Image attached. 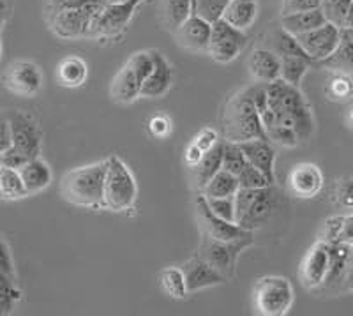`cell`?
<instances>
[{"label": "cell", "mask_w": 353, "mask_h": 316, "mask_svg": "<svg viewBox=\"0 0 353 316\" xmlns=\"http://www.w3.org/2000/svg\"><path fill=\"white\" fill-rule=\"evenodd\" d=\"M263 85L270 108L276 113V126L295 129L299 140H307L314 131V119L299 87L286 83L283 78Z\"/></svg>", "instance_id": "obj_1"}, {"label": "cell", "mask_w": 353, "mask_h": 316, "mask_svg": "<svg viewBox=\"0 0 353 316\" xmlns=\"http://www.w3.org/2000/svg\"><path fill=\"white\" fill-rule=\"evenodd\" d=\"M223 137L233 144H242L253 138L269 140L267 129L254 106L251 88H245L226 103L223 112Z\"/></svg>", "instance_id": "obj_2"}, {"label": "cell", "mask_w": 353, "mask_h": 316, "mask_svg": "<svg viewBox=\"0 0 353 316\" xmlns=\"http://www.w3.org/2000/svg\"><path fill=\"white\" fill-rule=\"evenodd\" d=\"M106 170H108V159L65 173L61 182L64 200L85 208L103 207Z\"/></svg>", "instance_id": "obj_3"}, {"label": "cell", "mask_w": 353, "mask_h": 316, "mask_svg": "<svg viewBox=\"0 0 353 316\" xmlns=\"http://www.w3.org/2000/svg\"><path fill=\"white\" fill-rule=\"evenodd\" d=\"M137 197L138 186L131 170L125 166L122 159H119L117 156H110L105 179L103 207L113 210V213H122V210H128L134 205Z\"/></svg>", "instance_id": "obj_4"}, {"label": "cell", "mask_w": 353, "mask_h": 316, "mask_svg": "<svg viewBox=\"0 0 353 316\" xmlns=\"http://www.w3.org/2000/svg\"><path fill=\"white\" fill-rule=\"evenodd\" d=\"M254 244L253 232L245 233L233 240H219L201 233L200 249H198V257L209 261L212 267H216L226 279H232L235 276V265H237L239 257L248 248Z\"/></svg>", "instance_id": "obj_5"}, {"label": "cell", "mask_w": 353, "mask_h": 316, "mask_svg": "<svg viewBox=\"0 0 353 316\" xmlns=\"http://www.w3.org/2000/svg\"><path fill=\"white\" fill-rule=\"evenodd\" d=\"M106 4H108V0H90V2L78 6V8L50 11V28L61 39L88 36L94 20Z\"/></svg>", "instance_id": "obj_6"}, {"label": "cell", "mask_w": 353, "mask_h": 316, "mask_svg": "<svg viewBox=\"0 0 353 316\" xmlns=\"http://www.w3.org/2000/svg\"><path fill=\"white\" fill-rule=\"evenodd\" d=\"M293 297V286L286 277H260L253 288L254 311L263 316H283L292 308Z\"/></svg>", "instance_id": "obj_7"}, {"label": "cell", "mask_w": 353, "mask_h": 316, "mask_svg": "<svg viewBox=\"0 0 353 316\" xmlns=\"http://www.w3.org/2000/svg\"><path fill=\"white\" fill-rule=\"evenodd\" d=\"M154 69L152 52H138L125 62L112 83V97L117 103L129 104L140 97L141 87Z\"/></svg>", "instance_id": "obj_8"}, {"label": "cell", "mask_w": 353, "mask_h": 316, "mask_svg": "<svg viewBox=\"0 0 353 316\" xmlns=\"http://www.w3.org/2000/svg\"><path fill=\"white\" fill-rule=\"evenodd\" d=\"M9 128H11L12 147L18 148L28 159L41 156L43 148V131L37 120L23 110H8Z\"/></svg>", "instance_id": "obj_9"}, {"label": "cell", "mask_w": 353, "mask_h": 316, "mask_svg": "<svg viewBox=\"0 0 353 316\" xmlns=\"http://www.w3.org/2000/svg\"><path fill=\"white\" fill-rule=\"evenodd\" d=\"M248 43V36L244 30L232 27L225 20H217L212 23V34H210L209 50L216 62L219 64H228L233 62L242 53Z\"/></svg>", "instance_id": "obj_10"}, {"label": "cell", "mask_w": 353, "mask_h": 316, "mask_svg": "<svg viewBox=\"0 0 353 316\" xmlns=\"http://www.w3.org/2000/svg\"><path fill=\"white\" fill-rule=\"evenodd\" d=\"M4 87L20 97H34L43 88V72L39 66L30 60H14L6 69Z\"/></svg>", "instance_id": "obj_11"}, {"label": "cell", "mask_w": 353, "mask_h": 316, "mask_svg": "<svg viewBox=\"0 0 353 316\" xmlns=\"http://www.w3.org/2000/svg\"><path fill=\"white\" fill-rule=\"evenodd\" d=\"M295 37H297L302 50L309 55V59L313 60L314 64H318L321 60L329 59L337 50V46L341 43V27H337L332 21H327L321 27Z\"/></svg>", "instance_id": "obj_12"}, {"label": "cell", "mask_w": 353, "mask_h": 316, "mask_svg": "<svg viewBox=\"0 0 353 316\" xmlns=\"http://www.w3.org/2000/svg\"><path fill=\"white\" fill-rule=\"evenodd\" d=\"M140 2L141 0L108 2L94 20L90 34L92 36H117V34H121L129 25Z\"/></svg>", "instance_id": "obj_13"}, {"label": "cell", "mask_w": 353, "mask_h": 316, "mask_svg": "<svg viewBox=\"0 0 353 316\" xmlns=\"http://www.w3.org/2000/svg\"><path fill=\"white\" fill-rule=\"evenodd\" d=\"M330 267V248L323 240H316L307 255L304 257V261L301 265L299 276H301L304 288L318 290L325 281Z\"/></svg>", "instance_id": "obj_14"}, {"label": "cell", "mask_w": 353, "mask_h": 316, "mask_svg": "<svg viewBox=\"0 0 353 316\" xmlns=\"http://www.w3.org/2000/svg\"><path fill=\"white\" fill-rule=\"evenodd\" d=\"M196 216L198 223H200V232L205 233V235L212 237V239L233 240L249 233L248 230L241 228L239 224L230 223V221L216 216V214L212 213V208L209 207V204H207V198H205L201 192L200 197H196Z\"/></svg>", "instance_id": "obj_15"}, {"label": "cell", "mask_w": 353, "mask_h": 316, "mask_svg": "<svg viewBox=\"0 0 353 316\" xmlns=\"http://www.w3.org/2000/svg\"><path fill=\"white\" fill-rule=\"evenodd\" d=\"M329 248H330L329 274H327L323 284H321L318 290H314V292H320L323 293V295H337V293H343V286H345L346 268H348L352 246L343 244V242H336V244H329Z\"/></svg>", "instance_id": "obj_16"}, {"label": "cell", "mask_w": 353, "mask_h": 316, "mask_svg": "<svg viewBox=\"0 0 353 316\" xmlns=\"http://www.w3.org/2000/svg\"><path fill=\"white\" fill-rule=\"evenodd\" d=\"M173 34L176 37V43L181 44L182 48L193 50V52H205V50H209L212 23L193 12Z\"/></svg>", "instance_id": "obj_17"}, {"label": "cell", "mask_w": 353, "mask_h": 316, "mask_svg": "<svg viewBox=\"0 0 353 316\" xmlns=\"http://www.w3.org/2000/svg\"><path fill=\"white\" fill-rule=\"evenodd\" d=\"M288 186L297 198H314L323 188V173L314 163H299L290 172Z\"/></svg>", "instance_id": "obj_18"}, {"label": "cell", "mask_w": 353, "mask_h": 316, "mask_svg": "<svg viewBox=\"0 0 353 316\" xmlns=\"http://www.w3.org/2000/svg\"><path fill=\"white\" fill-rule=\"evenodd\" d=\"M182 270H184L189 293L210 288V286H219V284H225L228 281L216 267H212L209 261H205L200 257H194L189 261H185L182 265Z\"/></svg>", "instance_id": "obj_19"}, {"label": "cell", "mask_w": 353, "mask_h": 316, "mask_svg": "<svg viewBox=\"0 0 353 316\" xmlns=\"http://www.w3.org/2000/svg\"><path fill=\"white\" fill-rule=\"evenodd\" d=\"M154 57V69L143 81L141 87L140 97H147V99H157L163 97L173 85V69L170 66L168 60L165 55L156 50H150Z\"/></svg>", "instance_id": "obj_20"}, {"label": "cell", "mask_w": 353, "mask_h": 316, "mask_svg": "<svg viewBox=\"0 0 353 316\" xmlns=\"http://www.w3.org/2000/svg\"><path fill=\"white\" fill-rule=\"evenodd\" d=\"M274 208H276V191H274L272 186L260 189V191H258V197L254 198L253 205L249 207L248 214L242 217L239 226L248 230V232L261 228V226L267 224V221L272 217Z\"/></svg>", "instance_id": "obj_21"}, {"label": "cell", "mask_w": 353, "mask_h": 316, "mask_svg": "<svg viewBox=\"0 0 353 316\" xmlns=\"http://www.w3.org/2000/svg\"><path fill=\"white\" fill-rule=\"evenodd\" d=\"M241 145L242 152H244L248 163L256 166L258 170L269 177L270 182H276L274 175V161H276V150H274L270 140H261V138H253V140L242 141Z\"/></svg>", "instance_id": "obj_22"}, {"label": "cell", "mask_w": 353, "mask_h": 316, "mask_svg": "<svg viewBox=\"0 0 353 316\" xmlns=\"http://www.w3.org/2000/svg\"><path fill=\"white\" fill-rule=\"evenodd\" d=\"M249 71L260 83L281 78V57L269 48H258L249 57Z\"/></svg>", "instance_id": "obj_23"}, {"label": "cell", "mask_w": 353, "mask_h": 316, "mask_svg": "<svg viewBox=\"0 0 353 316\" xmlns=\"http://www.w3.org/2000/svg\"><path fill=\"white\" fill-rule=\"evenodd\" d=\"M18 172H20L21 180H23L28 195H37V192L44 191V189L52 184L53 180L50 164L41 159V157L28 159Z\"/></svg>", "instance_id": "obj_24"}, {"label": "cell", "mask_w": 353, "mask_h": 316, "mask_svg": "<svg viewBox=\"0 0 353 316\" xmlns=\"http://www.w3.org/2000/svg\"><path fill=\"white\" fill-rule=\"evenodd\" d=\"M258 12H260L258 0H230L221 20L245 32L256 21Z\"/></svg>", "instance_id": "obj_25"}, {"label": "cell", "mask_w": 353, "mask_h": 316, "mask_svg": "<svg viewBox=\"0 0 353 316\" xmlns=\"http://www.w3.org/2000/svg\"><path fill=\"white\" fill-rule=\"evenodd\" d=\"M323 23H327V17L323 14L321 8L292 12V14L281 17V28L286 32L293 34V36H301V34L309 32V30H314V28L321 27Z\"/></svg>", "instance_id": "obj_26"}, {"label": "cell", "mask_w": 353, "mask_h": 316, "mask_svg": "<svg viewBox=\"0 0 353 316\" xmlns=\"http://www.w3.org/2000/svg\"><path fill=\"white\" fill-rule=\"evenodd\" d=\"M88 68L85 60L78 55H69L57 66V83L65 88L81 87L87 80Z\"/></svg>", "instance_id": "obj_27"}, {"label": "cell", "mask_w": 353, "mask_h": 316, "mask_svg": "<svg viewBox=\"0 0 353 316\" xmlns=\"http://www.w3.org/2000/svg\"><path fill=\"white\" fill-rule=\"evenodd\" d=\"M318 64L339 72H353V28H341V43L337 50Z\"/></svg>", "instance_id": "obj_28"}, {"label": "cell", "mask_w": 353, "mask_h": 316, "mask_svg": "<svg viewBox=\"0 0 353 316\" xmlns=\"http://www.w3.org/2000/svg\"><path fill=\"white\" fill-rule=\"evenodd\" d=\"M223 150H225V140L217 141L210 150L203 154L200 164L194 166V180L200 189L223 168Z\"/></svg>", "instance_id": "obj_29"}, {"label": "cell", "mask_w": 353, "mask_h": 316, "mask_svg": "<svg viewBox=\"0 0 353 316\" xmlns=\"http://www.w3.org/2000/svg\"><path fill=\"white\" fill-rule=\"evenodd\" d=\"M239 188H241V184H239V177L221 168L219 172L200 189V192L205 198H225L233 197V195L239 191Z\"/></svg>", "instance_id": "obj_30"}, {"label": "cell", "mask_w": 353, "mask_h": 316, "mask_svg": "<svg viewBox=\"0 0 353 316\" xmlns=\"http://www.w3.org/2000/svg\"><path fill=\"white\" fill-rule=\"evenodd\" d=\"M194 12V0H163V23L175 32Z\"/></svg>", "instance_id": "obj_31"}, {"label": "cell", "mask_w": 353, "mask_h": 316, "mask_svg": "<svg viewBox=\"0 0 353 316\" xmlns=\"http://www.w3.org/2000/svg\"><path fill=\"white\" fill-rule=\"evenodd\" d=\"M28 197L27 188L18 170L0 164V200L14 201Z\"/></svg>", "instance_id": "obj_32"}, {"label": "cell", "mask_w": 353, "mask_h": 316, "mask_svg": "<svg viewBox=\"0 0 353 316\" xmlns=\"http://www.w3.org/2000/svg\"><path fill=\"white\" fill-rule=\"evenodd\" d=\"M325 96L327 99L334 101V103H345L353 97V80L348 72L336 71L327 80L325 85Z\"/></svg>", "instance_id": "obj_33"}, {"label": "cell", "mask_w": 353, "mask_h": 316, "mask_svg": "<svg viewBox=\"0 0 353 316\" xmlns=\"http://www.w3.org/2000/svg\"><path fill=\"white\" fill-rule=\"evenodd\" d=\"M161 284H163V290L168 293L172 299H185L189 293L188 284H185V276L184 270L179 267H166L159 276Z\"/></svg>", "instance_id": "obj_34"}, {"label": "cell", "mask_w": 353, "mask_h": 316, "mask_svg": "<svg viewBox=\"0 0 353 316\" xmlns=\"http://www.w3.org/2000/svg\"><path fill=\"white\" fill-rule=\"evenodd\" d=\"M311 64H313V62L304 59V57H281V78L286 83L293 85V87H299Z\"/></svg>", "instance_id": "obj_35"}, {"label": "cell", "mask_w": 353, "mask_h": 316, "mask_svg": "<svg viewBox=\"0 0 353 316\" xmlns=\"http://www.w3.org/2000/svg\"><path fill=\"white\" fill-rule=\"evenodd\" d=\"M270 43H272V48L270 50H272V52H276L279 57L293 55V57H304V59L311 60L309 59L307 53L302 50L301 44H299L297 37L293 36V34L286 32V30H283V28L272 34V39H270ZM311 62H313V60H311Z\"/></svg>", "instance_id": "obj_36"}, {"label": "cell", "mask_w": 353, "mask_h": 316, "mask_svg": "<svg viewBox=\"0 0 353 316\" xmlns=\"http://www.w3.org/2000/svg\"><path fill=\"white\" fill-rule=\"evenodd\" d=\"M21 299V292L18 290L17 281L12 276L0 274V315H9Z\"/></svg>", "instance_id": "obj_37"}, {"label": "cell", "mask_w": 353, "mask_h": 316, "mask_svg": "<svg viewBox=\"0 0 353 316\" xmlns=\"http://www.w3.org/2000/svg\"><path fill=\"white\" fill-rule=\"evenodd\" d=\"M248 164L244 152L239 144H233V141L225 140V150H223V170L233 173V175H239V173L244 170V166Z\"/></svg>", "instance_id": "obj_38"}, {"label": "cell", "mask_w": 353, "mask_h": 316, "mask_svg": "<svg viewBox=\"0 0 353 316\" xmlns=\"http://www.w3.org/2000/svg\"><path fill=\"white\" fill-rule=\"evenodd\" d=\"M239 184L241 188L245 189H263L269 188V186H274L269 180V177L265 175L261 170H258L256 166H253L251 163H248L244 166L241 173H239Z\"/></svg>", "instance_id": "obj_39"}, {"label": "cell", "mask_w": 353, "mask_h": 316, "mask_svg": "<svg viewBox=\"0 0 353 316\" xmlns=\"http://www.w3.org/2000/svg\"><path fill=\"white\" fill-rule=\"evenodd\" d=\"M228 2L230 0H196L194 2V12L203 20L214 23V21L223 18V12H225Z\"/></svg>", "instance_id": "obj_40"}, {"label": "cell", "mask_w": 353, "mask_h": 316, "mask_svg": "<svg viewBox=\"0 0 353 316\" xmlns=\"http://www.w3.org/2000/svg\"><path fill=\"white\" fill-rule=\"evenodd\" d=\"M350 2L352 0H320V8L327 17V21H332L337 27H343Z\"/></svg>", "instance_id": "obj_41"}, {"label": "cell", "mask_w": 353, "mask_h": 316, "mask_svg": "<svg viewBox=\"0 0 353 316\" xmlns=\"http://www.w3.org/2000/svg\"><path fill=\"white\" fill-rule=\"evenodd\" d=\"M267 137H269V140L274 141V144H279L283 145V147L288 148L297 147V145L301 144L295 129L285 128V126H272L270 129H267Z\"/></svg>", "instance_id": "obj_42"}, {"label": "cell", "mask_w": 353, "mask_h": 316, "mask_svg": "<svg viewBox=\"0 0 353 316\" xmlns=\"http://www.w3.org/2000/svg\"><path fill=\"white\" fill-rule=\"evenodd\" d=\"M334 200L345 210L353 213V179L346 177V179L337 180L336 189H334Z\"/></svg>", "instance_id": "obj_43"}, {"label": "cell", "mask_w": 353, "mask_h": 316, "mask_svg": "<svg viewBox=\"0 0 353 316\" xmlns=\"http://www.w3.org/2000/svg\"><path fill=\"white\" fill-rule=\"evenodd\" d=\"M258 191L260 189H245L239 188V191L235 192V224H239L242 221V217L248 214L249 207L253 205L254 198L258 197Z\"/></svg>", "instance_id": "obj_44"}, {"label": "cell", "mask_w": 353, "mask_h": 316, "mask_svg": "<svg viewBox=\"0 0 353 316\" xmlns=\"http://www.w3.org/2000/svg\"><path fill=\"white\" fill-rule=\"evenodd\" d=\"M233 197L207 198V204H209V207L212 208V213L216 216L223 217V219L230 221V223H235V198Z\"/></svg>", "instance_id": "obj_45"}, {"label": "cell", "mask_w": 353, "mask_h": 316, "mask_svg": "<svg viewBox=\"0 0 353 316\" xmlns=\"http://www.w3.org/2000/svg\"><path fill=\"white\" fill-rule=\"evenodd\" d=\"M345 219L346 216H334L330 219H327L323 223V226H321L320 239L318 240H323L327 244H336V242H339V235H341Z\"/></svg>", "instance_id": "obj_46"}, {"label": "cell", "mask_w": 353, "mask_h": 316, "mask_svg": "<svg viewBox=\"0 0 353 316\" xmlns=\"http://www.w3.org/2000/svg\"><path fill=\"white\" fill-rule=\"evenodd\" d=\"M320 8V0H283L281 12L285 14H292V12L309 11V9Z\"/></svg>", "instance_id": "obj_47"}, {"label": "cell", "mask_w": 353, "mask_h": 316, "mask_svg": "<svg viewBox=\"0 0 353 316\" xmlns=\"http://www.w3.org/2000/svg\"><path fill=\"white\" fill-rule=\"evenodd\" d=\"M27 161L28 157L23 156V154H21L18 148L12 147V145L6 150L4 154H2V157H0V164H2V166H8V168H14V170H20Z\"/></svg>", "instance_id": "obj_48"}, {"label": "cell", "mask_w": 353, "mask_h": 316, "mask_svg": "<svg viewBox=\"0 0 353 316\" xmlns=\"http://www.w3.org/2000/svg\"><path fill=\"white\" fill-rule=\"evenodd\" d=\"M149 131L152 132V137L166 138L172 132V122L166 115H156L150 119Z\"/></svg>", "instance_id": "obj_49"}, {"label": "cell", "mask_w": 353, "mask_h": 316, "mask_svg": "<svg viewBox=\"0 0 353 316\" xmlns=\"http://www.w3.org/2000/svg\"><path fill=\"white\" fill-rule=\"evenodd\" d=\"M217 141H219V135H217L216 129L203 128L196 135V138H194L193 144L198 145V147H200L203 152H207V150H210V148H212Z\"/></svg>", "instance_id": "obj_50"}, {"label": "cell", "mask_w": 353, "mask_h": 316, "mask_svg": "<svg viewBox=\"0 0 353 316\" xmlns=\"http://www.w3.org/2000/svg\"><path fill=\"white\" fill-rule=\"evenodd\" d=\"M11 145H12V138H11V128H9L8 113L0 112V157H2V154H4Z\"/></svg>", "instance_id": "obj_51"}, {"label": "cell", "mask_w": 353, "mask_h": 316, "mask_svg": "<svg viewBox=\"0 0 353 316\" xmlns=\"http://www.w3.org/2000/svg\"><path fill=\"white\" fill-rule=\"evenodd\" d=\"M0 274L14 277V264H12V257H11V253H9L8 244H6L2 239H0Z\"/></svg>", "instance_id": "obj_52"}, {"label": "cell", "mask_w": 353, "mask_h": 316, "mask_svg": "<svg viewBox=\"0 0 353 316\" xmlns=\"http://www.w3.org/2000/svg\"><path fill=\"white\" fill-rule=\"evenodd\" d=\"M203 150H201L200 147H198V145H194V144H191L188 147V150H185V163L189 164V166H191V168H194V166H198V164H200V161H201V157H203Z\"/></svg>", "instance_id": "obj_53"}, {"label": "cell", "mask_w": 353, "mask_h": 316, "mask_svg": "<svg viewBox=\"0 0 353 316\" xmlns=\"http://www.w3.org/2000/svg\"><path fill=\"white\" fill-rule=\"evenodd\" d=\"M339 242L353 246V214L352 216H346L345 224H343L341 235H339Z\"/></svg>", "instance_id": "obj_54"}, {"label": "cell", "mask_w": 353, "mask_h": 316, "mask_svg": "<svg viewBox=\"0 0 353 316\" xmlns=\"http://www.w3.org/2000/svg\"><path fill=\"white\" fill-rule=\"evenodd\" d=\"M343 292H353V246H352V253H350L348 268H346V279H345V286H343Z\"/></svg>", "instance_id": "obj_55"}, {"label": "cell", "mask_w": 353, "mask_h": 316, "mask_svg": "<svg viewBox=\"0 0 353 316\" xmlns=\"http://www.w3.org/2000/svg\"><path fill=\"white\" fill-rule=\"evenodd\" d=\"M9 18V0H0V32Z\"/></svg>", "instance_id": "obj_56"}, {"label": "cell", "mask_w": 353, "mask_h": 316, "mask_svg": "<svg viewBox=\"0 0 353 316\" xmlns=\"http://www.w3.org/2000/svg\"><path fill=\"white\" fill-rule=\"evenodd\" d=\"M343 27L353 28V0L350 2V6H348V11H346V17H345V25H343Z\"/></svg>", "instance_id": "obj_57"}, {"label": "cell", "mask_w": 353, "mask_h": 316, "mask_svg": "<svg viewBox=\"0 0 353 316\" xmlns=\"http://www.w3.org/2000/svg\"><path fill=\"white\" fill-rule=\"evenodd\" d=\"M346 124H348L350 129H353V104L348 108V112H346Z\"/></svg>", "instance_id": "obj_58"}, {"label": "cell", "mask_w": 353, "mask_h": 316, "mask_svg": "<svg viewBox=\"0 0 353 316\" xmlns=\"http://www.w3.org/2000/svg\"><path fill=\"white\" fill-rule=\"evenodd\" d=\"M2 53H4V46H2V39H0V60H2Z\"/></svg>", "instance_id": "obj_59"}, {"label": "cell", "mask_w": 353, "mask_h": 316, "mask_svg": "<svg viewBox=\"0 0 353 316\" xmlns=\"http://www.w3.org/2000/svg\"><path fill=\"white\" fill-rule=\"evenodd\" d=\"M108 2H129V0H108Z\"/></svg>", "instance_id": "obj_60"}, {"label": "cell", "mask_w": 353, "mask_h": 316, "mask_svg": "<svg viewBox=\"0 0 353 316\" xmlns=\"http://www.w3.org/2000/svg\"><path fill=\"white\" fill-rule=\"evenodd\" d=\"M194 2H196V0H194Z\"/></svg>", "instance_id": "obj_61"}]
</instances>
